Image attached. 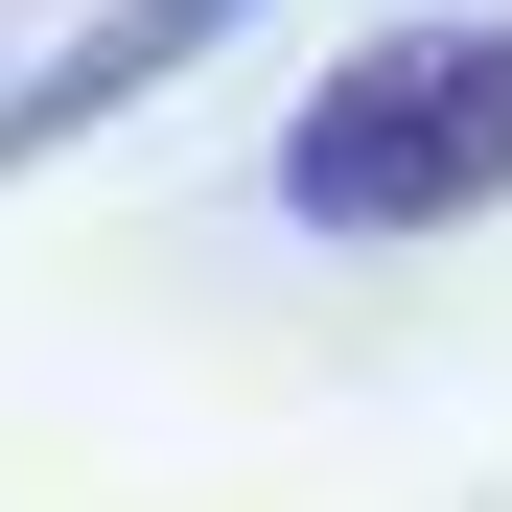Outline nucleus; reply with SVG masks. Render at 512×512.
<instances>
[{"label":"nucleus","mask_w":512,"mask_h":512,"mask_svg":"<svg viewBox=\"0 0 512 512\" xmlns=\"http://www.w3.org/2000/svg\"><path fill=\"white\" fill-rule=\"evenodd\" d=\"M280 210L303 233H466L512 210V24H396L280 117Z\"/></svg>","instance_id":"f257e3e1"},{"label":"nucleus","mask_w":512,"mask_h":512,"mask_svg":"<svg viewBox=\"0 0 512 512\" xmlns=\"http://www.w3.org/2000/svg\"><path fill=\"white\" fill-rule=\"evenodd\" d=\"M233 24H256V0H117V24L70 47V70H24V94H0V163H47V140H94L117 94H163V70H187V47H233Z\"/></svg>","instance_id":"f03ea898"}]
</instances>
